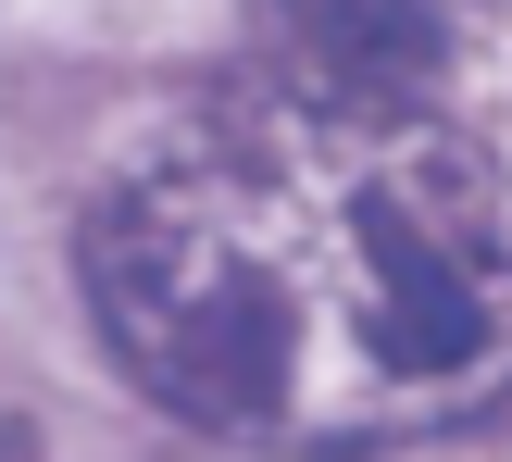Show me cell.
I'll use <instances>...</instances> for the list:
<instances>
[{"label":"cell","mask_w":512,"mask_h":462,"mask_svg":"<svg viewBox=\"0 0 512 462\" xmlns=\"http://www.w3.org/2000/svg\"><path fill=\"white\" fill-rule=\"evenodd\" d=\"M88 300L113 363L188 425H263L288 400V263L250 238L238 188L213 175H138L88 225Z\"/></svg>","instance_id":"cell-1"},{"label":"cell","mask_w":512,"mask_h":462,"mask_svg":"<svg viewBox=\"0 0 512 462\" xmlns=\"http://www.w3.org/2000/svg\"><path fill=\"white\" fill-rule=\"evenodd\" d=\"M350 238H363V338L400 388H512V188L488 163L400 150L388 175H363Z\"/></svg>","instance_id":"cell-2"},{"label":"cell","mask_w":512,"mask_h":462,"mask_svg":"<svg viewBox=\"0 0 512 462\" xmlns=\"http://www.w3.org/2000/svg\"><path fill=\"white\" fill-rule=\"evenodd\" d=\"M275 25H288L300 75H313L338 113H375V100H425L450 63L438 38V0H275Z\"/></svg>","instance_id":"cell-3"}]
</instances>
